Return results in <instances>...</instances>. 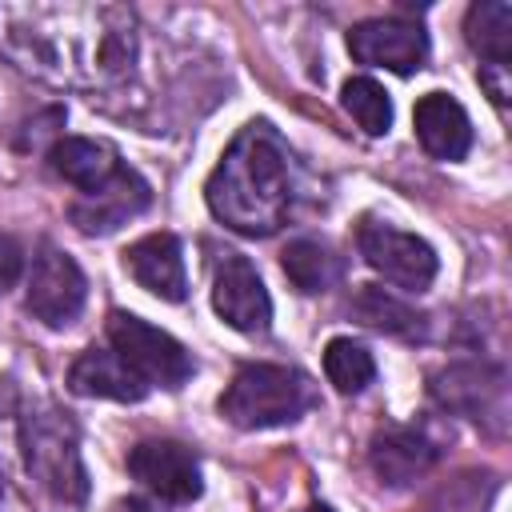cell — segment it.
<instances>
[{
  "mask_svg": "<svg viewBox=\"0 0 512 512\" xmlns=\"http://www.w3.org/2000/svg\"><path fill=\"white\" fill-rule=\"evenodd\" d=\"M124 268L140 288H148L160 300L180 304L188 296L184 252H180V240L172 232H152V236H140L136 244H128L124 248Z\"/></svg>",
  "mask_w": 512,
  "mask_h": 512,
  "instance_id": "4fadbf2b",
  "label": "cell"
},
{
  "mask_svg": "<svg viewBox=\"0 0 512 512\" xmlns=\"http://www.w3.org/2000/svg\"><path fill=\"white\" fill-rule=\"evenodd\" d=\"M432 460H436L432 440L404 424L380 428L368 444V464L384 484H408V480L424 476L432 468Z\"/></svg>",
  "mask_w": 512,
  "mask_h": 512,
  "instance_id": "2e32d148",
  "label": "cell"
},
{
  "mask_svg": "<svg viewBox=\"0 0 512 512\" xmlns=\"http://www.w3.org/2000/svg\"><path fill=\"white\" fill-rule=\"evenodd\" d=\"M24 272V248L12 236H0V292H8Z\"/></svg>",
  "mask_w": 512,
  "mask_h": 512,
  "instance_id": "603a6c76",
  "label": "cell"
},
{
  "mask_svg": "<svg viewBox=\"0 0 512 512\" xmlns=\"http://www.w3.org/2000/svg\"><path fill=\"white\" fill-rule=\"evenodd\" d=\"M148 200H152L148 180H144L140 172L124 168V172H120L112 184H104L100 192L80 196L68 216H72V224H76L80 232L104 236V232H116L120 224H128L132 216H140V212L148 208Z\"/></svg>",
  "mask_w": 512,
  "mask_h": 512,
  "instance_id": "7c38bea8",
  "label": "cell"
},
{
  "mask_svg": "<svg viewBox=\"0 0 512 512\" xmlns=\"http://www.w3.org/2000/svg\"><path fill=\"white\" fill-rule=\"evenodd\" d=\"M348 52L360 64L372 68H388L396 76H412L424 68L428 60V36L416 20L404 16H376V20H360L348 32Z\"/></svg>",
  "mask_w": 512,
  "mask_h": 512,
  "instance_id": "30bf717a",
  "label": "cell"
},
{
  "mask_svg": "<svg viewBox=\"0 0 512 512\" xmlns=\"http://www.w3.org/2000/svg\"><path fill=\"white\" fill-rule=\"evenodd\" d=\"M348 308L360 316V324H368V328H376V332H396V336L420 332V316H416L408 304H400L392 292L376 288V284H360V292L352 296Z\"/></svg>",
  "mask_w": 512,
  "mask_h": 512,
  "instance_id": "44dd1931",
  "label": "cell"
},
{
  "mask_svg": "<svg viewBox=\"0 0 512 512\" xmlns=\"http://www.w3.org/2000/svg\"><path fill=\"white\" fill-rule=\"evenodd\" d=\"M316 404V388L288 364H244L220 396V416L244 432L296 424Z\"/></svg>",
  "mask_w": 512,
  "mask_h": 512,
  "instance_id": "277c9868",
  "label": "cell"
},
{
  "mask_svg": "<svg viewBox=\"0 0 512 512\" xmlns=\"http://www.w3.org/2000/svg\"><path fill=\"white\" fill-rule=\"evenodd\" d=\"M52 168L72 188H80V196L100 192L104 184H112L124 172L116 148L104 144V140H88V136H64V140H56L52 144Z\"/></svg>",
  "mask_w": 512,
  "mask_h": 512,
  "instance_id": "e0dca14e",
  "label": "cell"
},
{
  "mask_svg": "<svg viewBox=\"0 0 512 512\" xmlns=\"http://www.w3.org/2000/svg\"><path fill=\"white\" fill-rule=\"evenodd\" d=\"M308 512H332V508H328V504H312Z\"/></svg>",
  "mask_w": 512,
  "mask_h": 512,
  "instance_id": "d4e9b609",
  "label": "cell"
},
{
  "mask_svg": "<svg viewBox=\"0 0 512 512\" xmlns=\"http://www.w3.org/2000/svg\"><path fill=\"white\" fill-rule=\"evenodd\" d=\"M292 192L288 144L264 120L236 132L204 184L212 216L240 236H272L292 212Z\"/></svg>",
  "mask_w": 512,
  "mask_h": 512,
  "instance_id": "7a4b0ae2",
  "label": "cell"
},
{
  "mask_svg": "<svg viewBox=\"0 0 512 512\" xmlns=\"http://www.w3.org/2000/svg\"><path fill=\"white\" fill-rule=\"evenodd\" d=\"M212 308L216 316L244 332V336H264L272 328V296L264 288V280L256 276L252 260L240 256V252H228L220 264H216V276H212Z\"/></svg>",
  "mask_w": 512,
  "mask_h": 512,
  "instance_id": "ba28073f",
  "label": "cell"
},
{
  "mask_svg": "<svg viewBox=\"0 0 512 512\" xmlns=\"http://www.w3.org/2000/svg\"><path fill=\"white\" fill-rule=\"evenodd\" d=\"M416 136L436 160H464L472 148V120L448 92H428L416 100Z\"/></svg>",
  "mask_w": 512,
  "mask_h": 512,
  "instance_id": "5bb4252c",
  "label": "cell"
},
{
  "mask_svg": "<svg viewBox=\"0 0 512 512\" xmlns=\"http://www.w3.org/2000/svg\"><path fill=\"white\" fill-rule=\"evenodd\" d=\"M136 32V16L124 4H0V52L48 84H120L136 64Z\"/></svg>",
  "mask_w": 512,
  "mask_h": 512,
  "instance_id": "6da1fadb",
  "label": "cell"
},
{
  "mask_svg": "<svg viewBox=\"0 0 512 512\" xmlns=\"http://www.w3.org/2000/svg\"><path fill=\"white\" fill-rule=\"evenodd\" d=\"M84 300H88V280H84L80 264L68 252L44 244L28 272L24 308L48 328H68L80 316Z\"/></svg>",
  "mask_w": 512,
  "mask_h": 512,
  "instance_id": "52a82bcc",
  "label": "cell"
},
{
  "mask_svg": "<svg viewBox=\"0 0 512 512\" xmlns=\"http://www.w3.org/2000/svg\"><path fill=\"white\" fill-rule=\"evenodd\" d=\"M340 100H344L348 116H352L368 136H384V132L392 128V100H388V92H384L372 76H352V80L344 84Z\"/></svg>",
  "mask_w": 512,
  "mask_h": 512,
  "instance_id": "7402d4cb",
  "label": "cell"
},
{
  "mask_svg": "<svg viewBox=\"0 0 512 512\" xmlns=\"http://www.w3.org/2000/svg\"><path fill=\"white\" fill-rule=\"evenodd\" d=\"M112 512H160L156 504H148V500H140V496H128V500H116V508Z\"/></svg>",
  "mask_w": 512,
  "mask_h": 512,
  "instance_id": "cb8c5ba5",
  "label": "cell"
},
{
  "mask_svg": "<svg viewBox=\"0 0 512 512\" xmlns=\"http://www.w3.org/2000/svg\"><path fill=\"white\" fill-rule=\"evenodd\" d=\"M128 472L168 504H192L204 492L200 460L180 440H140L128 452Z\"/></svg>",
  "mask_w": 512,
  "mask_h": 512,
  "instance_id": "9c48e42d",
  "label": "cell"
},
{
  "mask_svg": "<svg viewBox=\"0 0 512 512\" xmlns=\"http://www.w3.org/2000/svg\"><path fill=\"white\" fill-rule=\"evenodd\" d=\"M428 392L436 404H444L448 412L472 416V420H504V372L492 364H448L440 372L428 376Z\"/></svg>",
  "mask_w": 512,
  "mask_h": 512,
  "instance_id": "8fae6325",
  "label": "cell"
},
{
  "mask_svg": "<svg viewBox=\"0 0 512 512\" xmlns=\"http://www.w3.org/2000/svg\"><path fill=\"white\" fill-rule=\"evenodd\" d=\"M464 36L480 52V68H508L512 60V4L508 0H480L464 16Z\"/></svg>",
  "mask_w": 512,
  "mask_h": 512,
  "instance_id": "ac0fdd59",
  "label": "cell"
},
{
  "mask_svg": "<svg viewBox=\"0 0 512 512\" xmlns=\"http://www.w3.org/2000/svg\"><path fill=\"white\" fill-rule=\"evenodd\" d=\"M356 244L360 256L368 260V268H376L388 284L404 288V292H424L436 280V252L428 240H420L416 232H404L388 220H360L356 228Z\"/></svg>",
  "mask_w": 512,
  "mask_h": 512,
  "instance_id": "8992f818",
  "label": "cell"
},
{
  "mask_svg": "<svg viewBox=\"0 0 512 512\" xmlns=\"http://www.w3.org/2000/svg\"><path fill=\"white\" fill-rule=\"evenodd\" d=\"M324 376H328V384H332L336 392L356 396V392H364V388L372 384L376 360H372V352H368L364 344H356V340H348V336H336V340H328V348H324Z\"/></svg>",
  "mask_w": 512,
  "mask_h": 512,
  "instance_id": "ffe728a7",
  "label": "cell"
},
{
  "mask_svg": "<svg viewBox=\"0 0 512 512\" xmlns=\"http://www.w3.org/2000/svg\"><path fill=\"white\" fill-rule=\"evenodd\" d=\"M68 388L76 396L120 400V404H136V400L148 396V384L112 348H88V352H80V360L68 368Z\"/></svg>",
  "mask_w": 512,
  "mask_h": 512,
  "instance_id": "9a60e30c",
  "label": "cell"
},
{
  "mask_svg": "<svg viewBox=\"0 0 512 512\" xmlns=\"http://www.w3.org/2000/svg\"><path fill=\"white\" fill-rule=\"evenodd\" d=\"M280 264H284V276L292 280V288L304 292V296L328 292L344 276V260L324 240H312V236L292 240L284 248V256H280Z\"/></svg>",
  "mask_w": 512,
  "mask_h": 512,
  "instance_id": "d6986e66",
  "label": "cell"
},
{
  "mask_svg": "<svg viewBox=\"0 0 512 512\" xmlns=\"http://www.w3.org/2000/svg\"><path fill=\"white\" fill-rule=\"evenodd\" d=\"M20 456L28 476L64 508L88 500V472L80 460V432L68 412L40 404L20 420Z\"/></svg>",
  "mask_w": 512,
  "mask_h": 512,
  "instance_id": "3957f363",
  "label": "cell"
},
{
  "mask_svg": "<svg viewBox=\"0 0 512 512\" xmlns=\"http://www.w3.org/2000/svg\"><path fill=\"white\" fill-rule=\"evenodd\" d=\"M108 344H112V352H116L148 388H152V384H160V388H180V384L196 372L188 348H184L176 336L152 328L148 320H140V316H132V312H112V316H108Z\"/></svg>",
  "mask_w": 512,
  "mask_h": 512,
  "instance_id": "5b68a950",
  "label": "cell"
}]
</instances>
